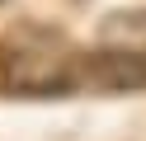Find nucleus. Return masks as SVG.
Returning a JSON list of instances; mask_svg holds the SVG:
<instances>
[{
	"label": "nucleus",
	"instance_id": "nucleus-1",
	"mask_svg": "<svg viewBox=\"0 0 146 141\" xmlns=\"http://www.w3.org/2000/svg\"><path fill=\"white\" fill-rule=\"evenodd\" d=\"M0 80L19 99H61L85 89V52H76L61 28L14 24L0 38Z\"/></svg>",
	"mask_w": 146,
	"mask_h": 141
},
{
	"label": "nucleus",
	"instance_id": "nucleus-2",
	"mask_svg": "<svg viewBox=\"0 0 146 141\" xmlns=\"http://www.w3.org/2000/svg\"><path fill=\"white\" fill-rule=\"evenodd\" d=\"M85 89H104V94H127V89H146V56H127V52H85Z\"/></svg>",
	"mask_w": 146,
	"mask_h": 141
},
{
	"label": "nucleus",
	"instance_id": "nucleus-3",
	"mask_svg": "<svg viewBox=\"0 0 146 141\" xmlns=\"http://www.w3.org/2000/svg\"><path fill=\"white\" fill-rule=\"evenodd\" d=\"M99 47L104 52L146 56V9H118L99 24Z\"/></svg>",
	"mask_w": 146,
	"mask_h": 141
}]
</instances>
